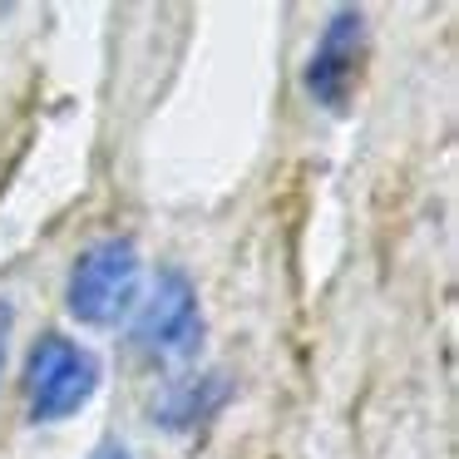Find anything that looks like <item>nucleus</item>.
<instances>
[{
    "mask_svg": "<svg viewBox=\"0 0 459 459\" xmlns=\"http://www.w3.org/2000/svg\"><path fill=\"white\" fill-rule=\"evenodd\" d=\"M360 55H366V15L346 5L326 21L321 45L311 50V65H307V90L321 109H346L360 74Z\"/></svg>",
    "mask_w": 459,
    "mask_h": 459,
    "instance_id": "20e7f679",
    "label": "nucleus"
},
{
    "mask_svg": "<svg viewBox=\"0 0 459 459\" xmlns=\"http://www.w3.org/2000/svg\"><path fill=\"white\" fill-rule=\"evenodd\" d=\"M100 390V360L70 336H45L25 360V405H30L35 425H55V420L80 415Z\"/></svg>",
    "mask_w": 459,
    "mask_h": 459,
    "instance_id": "f03ea898",
    "label": "nucleus"
},
{
    "mask_svg": "<svg viewBox=\"0 0 459 459\" xmlns=\"http://www.w3.org/2000/svg\"><path fill=\"white\" fill-rule=\"evenodd\" d=\"M11 331H15V307L0 297V370H5V351H11Z\"/></svg>",
    "mask_w": 459,
    "mask_h": 459,
    "instance_id": "423d86ee",
    "label": "nucleus"
},
{
    "mask_svg": "<svg viewBox=\"0 0 459 459\" xmlns=\"http://www.w3.org/2000/svg\"><path fill=\"white\" fill-rule=\"evenodd\" d=\"M203 346V307L198 287L188 281V272L163 267L153 281V297L134 316V351L149 356L153 366H173V360L198 356Z\"/></svg>",
    "mask_w": 459,
    "mask_h": 459,
    "instance_id": "7ed1b4c3",
    "label": "nucleus"
},
{
    "mask_svg": "<svg viewBox=\"0 0 459 459\" xmlns=\"http://www.w3.org/2000/svg\"><path fill=\"white\" fill-rule=\"evenodd\" d=\"M90 459H134V449H129V445H119V439H104V445L94 449Z\"/></svg>",
    "mask_w": 459,
    "mask_h": 459,
    "instance_id": "0eeeda50",
    "label": "nucleus"
},
{
    "mask_svg": "<svg viewBox=\"0 0 459 459\" xmlns=\"http://www.w3.org/2000/svg\"><path fill=\"white\" fill-rule=\"evenodd\" d=\"M222 400H228V376H218V370H212V376H183L163 390L153 415L169 429H193V425H203Z\"/></svg>",
    "mask_w": 459,
    "mask_h": 459,
    "instance_id": "39448f33",
    "label": "nucleus"
},
{
    "mask_svg": "<svg viewBox=\"0 0 459 459\" xmlns=\"http://www.w3.org/2000/svg\"><path fill=\"white\" fill-rule=\"evenodd\" d=\"M139 297V247L129 238H104L74 257L70 267V316L84 326H119Z\"/></svg>",
    "mask_w": 459,
    "mask_h": 459,
    "instance_id": "f257e3e1",
    "label": "nucleus"
}]
</instances>
